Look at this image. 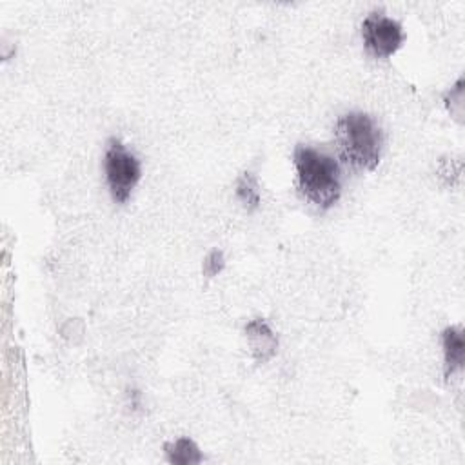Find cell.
<instances>
[{
    "mask_svg": "<svg viewBox=\"0 0 465 465\" xmlns=\"http://www.w3.org/2000/svg\"><path fill=\"white\" fill-rule=\"evenodd\" d=\"M441 345H443V374L450 378L463 367L465 361V336L463 329L458 325L445 327L441 332Z\"/></svg>",
    "mask_w": 465,
    "mask_h": 465,
    "instance_id": "6",
    "label": "cell"
},
{
    "mask_svg": "<svg viewBox=\"0 0 465 465\" xmlns=\"http://www.w3.org/2000/svg\"><path fill=\"white\" fill-rule=\"evenodd\" d=\"M223 267H225L223 252L218 251V249H214V251H211V252L207 254V258H205V262H203V274H205L207 278H213V276H216Z\"/></svg>",
    "mask_w": 465,
    "mask_h": 465,
    "instance_id": "9",
    "label": "cell"
},
{
    "mask_svg": "<svg viewBox=\"0 0 465 465\" xmlns=\"http://www.w3.org/2000/svg\"><path fill=\"white\" fill-rule=\"evenodd\" d=\"M245 336L251 354L258 363L269 361L278 347V338L263 318H254L245 325Z\"/></svg>",
    "mask_w": 465,
    "mask_h": 465,
    "instance_id": "5",
    "label": "cell"
},
{
    "mask_svg": "<svg viewBox=\"0 0 465 465\" xmlns=\"http://www.w3.org/2000/svg\"><path fill=\"white\" fill-rule=\"evenodd\" d=\"M104 171L113 200L118 203L127 202L142 176V165L140 160L118 138H109L107 142Z\"/></svg>",
    "mask_w": 465,
    "mask_h": 465,
    "instance_id": "3",
    "label": "cell"
},
{
    "mask_svg": "<svg viewBox=\"0 0 465 465\" xmlns=\"http://www.w3.org/2000/svg\"><path fill=\"white\" fill-rule=\"evenodd\" d=\"M294 167L298 173L300 194L316 209H331L341 194V173L338 162L311 145L294 147Z\"/></svg>",
    "mask_w": 465,
    "mask_h": 465,
    "instance_id": "1",
    "label": "cell"
},
{
    "mask_svg": "<svg viewBox=\"0 0 465 465\" xmlns=\"http://www.w3.org/2000/svg\"><path fill=\"white\" fill-rule=\"evenodd\" d=\"M236 196L242 202V205L247 211H254L260 202H262V194H260V185L258 180L252 173H243L238 182H236Z\"/></svg>",
    "mask_w": 465,
    "mask_h": 465,
    "instance_id": "8",
    "label": "cell"
},
{
    "mask_svg": "<svg viewBox=\"0 0 465 465\" xmlns=\"http://www.w3.org/2000/svg\"><path fill=\"white\" fill-rule=\"evenodd\" d=\"M334 142L340 158L363 171H374L381 158L383 136L378 124L361 111H351L338 116L334 125Z\"/></svg>",
    "mask_w": 465,
    "mask_h": 465,
    "instance_id": "2",
    "label": "cell"
},
{
    "mask_svg": "<svg viewBox=\"0 0 465 465\" xmlns=\"http://www.w3.org/2000/svg\"><path fill=\"white\" fill-rule=\"evenodd\" d=\"M165 454H167V460L176 465H189V463L202 461V452L191 438H178L176 441L167 443Z\"/></svg>",
    "mask_w": 465,
    "mask_h": 465,
    "instance_id": "7",
    "label": "cell"
},
{
    "mask_svg": "<svg viewBox=\"0 0 465 465\" xmlns=\"http://www.w3.org/2000/svg\"><path fill=\"white\" fill-rule=\"evenodd\" d=\"M361 38L374 58H389L401 47L405 35L398 20L381 11H371L361 22Z\"/></svg>",
    "mask_w": 465,
    "mask_h": 465,
    "instance_id": "4",
    "label": "cell"
}]
</instances>
